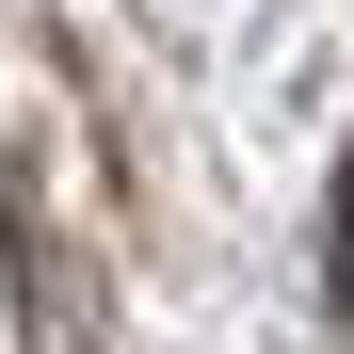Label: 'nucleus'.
<instances>
[{
    "label": "nucleus",
    "mask_w": 354,
    "mask_h": 354,
    "mask_svg": "<svg viewBox=\"0 0 354 354\" xmlns=\"http://www.w3.org/2000/svg\"><path fill=\"white\" fill-rule=\"evenodd\" d=\"M338 258H354V225H338Z\"/></svg>",
    "instance_id": "f257e3e1"
}]
</instances>
